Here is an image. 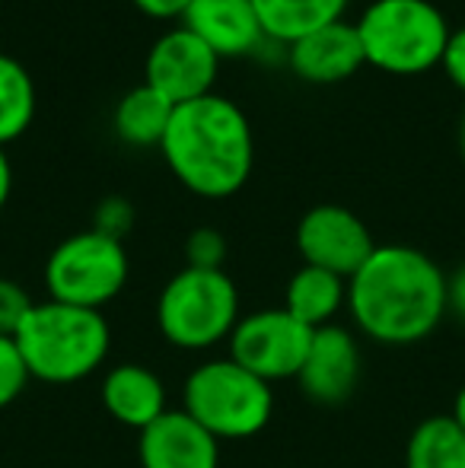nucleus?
<instances>
[{"instance_id":"nucleus-21","label":"nucleus","mask_w":465,"mask_h":468,"mask_svg":"<svg viewBox=\"0 0 465 468\" xmlns=\"http://www.w3.org/2000/svg\"><path fill=\"white\" fill-rule=\"evenodd\" d=\"M29 379L32 376L26 370L16 341L0 335V408L13 405L23 395V388L29 386Z\"/></svg>"},{"instance_id":"nucleus-1","label":"nucleus","mask_w":465,"mask_h":468,"mask_svg":"<svg viewBox=\"0 0 465 468\" xmlns=\"http://www.w3.org/2000/svg\"><path fill=\"white\" fill-rule=\"evenodd\" d=\"M348 309L357 328L379 345H417L430 338L447 309V274L411 246H376L348 281Z\"/></svg>"},{"instance_id":"nucleus-10","label":"nucleus","mask_w":465,"mask_h":468,"mask_svg":"<svg viewBox=\"0 0 465 468\" xmlns=\"http://www.w3.org/2000/svg\"><path fill=\"white\" fill-rule=\"evenodd\" d=\"M220 58L185 26L166 32L153 42L143 64V83L163 93L169 102L185 105L214 93Z\"/></svg>"},{"instance_id":"nucleus-2","label":"nucleus","mask_w":465,"mask_h":468,"mask_svg":"<svg viewBox=\"0 0 465 468\" xmlns=\"http://www.w3.org/2000/svg\"><path fill=\"white\" fill-rule=\"evenodd\" d=\"M160 150L175 179L201 197L236 195L255 163L248 118L217 93L175 105Z\"/></svg>"},{"instance_id":"nucleus-19","label":"nucleus","mask_w":465,"mask_h":468,"mask_svg":"<svg viewBox=\"0 0 465 468\" xmlns=\"http://www.w3.org/2000/svg\"><path fill=\"white\" fill-rule=\"evenodd\" d=\"M405 468H465V431L453 414H434L415 427Z\"/></svg>"},{"instance_id":"nucleus-15","label":"nucleus","mask_w":465,"mask_h":468,"mask_svg":"<svg viewBox=\"0 0 465 468\" xmlns=\"http://www.w3.org/2000/svg\"><path fill=\"white\" fill-rule=\"evenodd\" d=\"M102 405L118 424L147 431L160 414H166V386L153 370L141 364H122L106 373Z\"/></svg>"},{"instance_id":"nucleus-18","label":"nucleus","mask_w":465,"mask_h":468,"mask_svg":"<svg viewBox=\"0 0 465 468\" xmlns=\"http://www.w3.org/2000/svg\"><path fill=\"white\" fill-rule=\"evenodd\" d=\"M268 38L291 45L306 32L344 16L348 0H252Z\"/></svg>"},{"instance_id":"nucleus-23","label":"nucleus","mask_w":465,"mask_h":468,"mask_svg":"<svg viewBox=\"0 0 465 468\" xmlns=\"http://www.w3.org/2000/svg\"><path fill=\"white\" fill-rule=\"evenodd\" d=\"M32 306H36L32 296L26 293L16 281L0 278V335H4V338H16L19 325L26 322Z\"/></svg>"},{"instance_id":"nucleus-3","label":"nucleus","mask_w":465,"mask_h":468,"mask_svg":"<svg viewBox=\"0 0 465 468\" xmlns=\"http://www.w3.org/2000/svg\"><path fill=\"white\" fill-rule=\"evenodd\" d=\"M13 341L32 379L68 386L106 364L112 328L100 309L45 300L29 309Z\"/></svg>"},{"instance_id":"nucleus-22","label":"nucleus","mask_w":465,"mask_h":468,"mask_svg":"<svg viewBox=\"0 0 465 468\" xmlns=\"http://www.w3.org/2000/svg\"><path fill=\"white\" fill-rule=\"evenodd\" d=\"M188 268H207V271H224L227 259V239L211 227H201L188 236L185 242Z\"/></svg>"},{"instance_id":"nucleus-26","label":"nucleus","mask_w":465,"mask_h":468,"mask_svg":"<svg viewBox=\"0 0 465 468\" xmlns=\"http://www.w3.org/2000/svg\"><path fill=\"white\" fill-rule=\"evenodd\" d=\"M134 6L147 16L156 19H175L185 16V10L192 6V0H134Z\"/></svg>"},{"instance_id":"nucleus-11","label":"nucleus","mask_w":465,"mask_h":468,"mask_svg":"<svg viewBox=\"0 0 465 468\" xmlns=\"http://www.w3.org/2000/svg\"><path fill=\"white\" fill-rule=\"evenodd\" d=\"M360 379V347L357 338L342 325H325L312 332L310 354L297 382L319 405H342L351 399Z\"/></svg>"},{"instance_id":"nucleus-4","label":"nucleus","mask_w":465,"mask_h":468,"mask_svg":"<svg viewBox=\"0 0 465 468\" xmlns=\"http://www.w3.org/2000/svg\"><path fill=\"white\" fill-rule=\"evenodd\" d=\"M366 64L411 77L437 68L449 42V26L430 0H373L357 23Z\"/></svg>"},{"instance_id":"nucleus-24","label":"nucleus","mask_w":465,"mask_h":468,"mask_svg":"<svg viewBox=\"0 0 465 468\" xmlns=\"http://www.w3.org/2000/svg\"><path fill=\"white\" fill-rule=\"evenodd\" d=\"M440 64H443V70H447L449 80L465 93V26L460 32H449V42H447V51H443Z\"/></svg>"},{"instance_id":"nucleus-7","label":"nucleus","mask_w":465,"mask_h":468,"mask_svg":"<svg viewBox=\"0 0 465 468\" xmlns=\"http://www.w3.org/2000/svg\"><path fill=\"white\" fill-rule=\"evenodd\" d=\"M128 271L131 261L122 239L100 229H87L55 246L45 265V287L51 300L102 313V306L124 290Z\"/></svg>"},{"instance_id":"nucleus-29","label":"nucleus","mask_w":465,"mask_h":468,"mask_svg":"<svg viewBox=\"0 0 465 468\" xmlns=\"http://www.w3.org/2000/svg\"><path fill=\"white\" fill-rule=\"evenodd\" d=\"M453 420L465 431V386L460 388V395H456V401H453Z\"/></svg>"},{"instance_id":"nucleus-8","label":"nucleus","mask_w":465,"mask_h":468,"mask_svg":"<svg viewBox=\"0 0 465 468\" xmlns=\"http://www.w3.org/2000/svg\"><path fill=\"white\" fill-rule=\"evenodd\" d=\"M312 345V328L297 322L284 306L261 309L236 322L230 360L271 386L274 379H297Z\"/></svg>"},{"instance_id":"nucleus-27","label":"nucleus","mask_w":465,"mask_h":468,"mask_svg":"<svg viewBox=\"0 0 465 468\" xmlns=\"http://www.w3.org/2000/svg\"><path fill=\"white\" fill-rule=\"evenodd\" d=\"M447 309H453L465 322V265L447 281Z\"/></svg>"},{"instance_id":"nucleus-17","label":"nucleus","mask_w":465,"mask_h":468,"mask_svg":"<svg viewBox=\"0 0 465 468\" xmlns=\"http://www.w3.org/2000/svg\"><path fill=\"white\" fill-rule=\"evenodd\" d=\"M175 102H169L153 87L141 83V87L128 90L115 105V131L124 144L134 147H160L166 128L173 122Z\"/></svg>"},{"instance_id":"nucleus-16","label":"nucleus","mask_w":465,"mask_h":468,"mask_svg":"<svg viewBox=\"0 0 465 468\" xmlns=\"http://www.w3.org/2000/svg\"><path fill=\"white\" fill-rule=\"evenodd\" d=\"M342 306H348V281L332 271L303 265L287 283L284 309L312 332L332 325Z\"/></svg>"},{"instance_id":"nucleus-28","label":"nucleus","mask_w":465,"mask_h":468,"mask_svg":"<svg viewBox=\"0 0 465 468\" xmlns=\"http://www.w3.org/2000/svg\"><path fill=\"white\" fill-rule=\"evenodd\" d=\"M10 191H13V169H10V160H6L4 147H0V210L10 201Z\"/></svg>"},{"instance_id":"nucleus-13","label":"nucleus","mask_w":465,"mask_h":468,"mask_svg":"<svg viewBox=\"0 0 465 468\" xmlns=\"http://www.w3.org/2000/svg\"><path fill=\"white\" fill-rule=\"evenodd\" d=\"M291 70L306 83H342L366 64L357 23L335 19L287 45Z\"/></svg>"},{"instance_id":"nucleus-30","label":"nucleus","mask_w":465,"mask_h":468,"mask_svg":"<svg viewBox=\"0 0 465 468\" xmlns=\"http://www.w3.org/2000/svg\"><path fill=\"white\" fill-rule=\"evenodd\" d=\"M460 147H462V156H465V115H462V128H460Z\"/></svg>"},{"instance_id":"nucleus-14","label":"nucleus","mask_w":465,"mask_h":468,"mask_svg":"<svg viewBox=\"0 0 465 468\" xmlns=\"http://www.w3.org/2000/svg\"><path fill=\"white\" fill-rule=\"evenodd\" d=\"M182 26L195 32L217 58L252 55L268 38L252 0H192Z\"/></svg>"},{"instance_id":"nucleus-5","label":"nucleus","mask_w":465,"mask_h":468,"mask_svg":"<svg viewBox=\"0 0 465 468\" xmlns=\"http://www.w3.org/2000/svg\"><path fill=\"white\" fill-rule=\"evenodd\" d=\"M239 322V293L227 271L182 268L156 300V325L169 345L205 351L230 338Z\"/></svg>"},{"instance_id":"nucleus-20","label":"nucleus","mask_w":465,"mask_h":468,"mask_svg":"<svg viewBox=\"0 0 465 468\" xmlns=\"http://www.w3.org/2000/svg\"><path fill=\"white\" fill-rule=\"evenodd\" d=\"M36 118V83L10 55H0V147L16 141Z\"/></svg>"},{"instance_id":"nucleus-12","label":"nucleus","mask_w":465,"mask_h":468,"mask_svg":"<svg viewBox=\"0 0 465 468\" xmlns=\"http://www.w3.org/2000/svg\"><path fill=\"white\" fill-rule=\"evenodd\" d=\"M137 456L143 468H217L220 440L182 408H169L147 431H141Z\"/></svg>"},{"instance_id":"nucleus-9","label":"nucleus","mask_w":465,"mask_h":468,"mask_svg":"<svg viewBox=\"0 0 465 468\" xmlns=\"http://www.w3.org/2000/svg\"><path fill=\"white\" fill-rule=\"evenodd\" d=\"M297 249L303 255V265L322 268V271L351 281L376 252V242L354 210L338 207V204H316L300 220Z\"/></svg>"},{"instance_id":"nucleus-25","label":"nucleus","mask_w":465,"mask_h":468,"mask_svg":"<svg viewBox=\"0 0 465 468\" xmlns=\"http://www.w3.org/2000/svg\"><path fill=\"white\" fill-rule=\"evenodd\" d=\"M131 227V207L124 201H118V197H112V201H106L100 207V217H96V229L106 236H115V239H122V233Z\"/></svg>"},{"instance_id":"nucleus-6","label":"nucleus","mask_w":465,"mask_h":468,"mask_svg":"<svg viewBox=\"0 0 465 468\" xmlns=\"http://www.w3.org/2000/svg\"><path fill=\"white\" fill-rule=\"evenodd\" d=\"M182 411L217 440H246L271 420L274 395L265 379L236 360H207L188 373Z\"/></svg>"}]
</instances>
